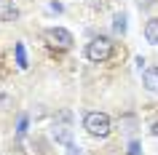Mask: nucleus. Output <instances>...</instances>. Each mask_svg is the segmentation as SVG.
<instances>
[{"mask_svg":"<svg viewBox=\"0 0 158 155\" xmlns=\"http://www.w3.org/2000/svg\"><path fill=\"white\" fill-rule=\"evenodd\" d=\"M83 128L89 131L91 137L105 139L110 131H113V123H110V115H107V112L94 110V112H86V118H83Z\"/></svg>","mask_w":158,"mask_h":155,"instance_id":"1","label":"nucleus"},{"mask_svg":"<svg viewBox=\"0 0 158 155\" xmlns=\"http://www.w3.org/2000/svg\"><path fill=\"white\" fill-rule=\"evenodd\" d=\"M113 51H115L113 40L105 38V35H99V38H91V43L86 46V56L91 59V62H107L113 56Z\"/></svg>","mask_w":158,"mask_h":155,"instance_id":"2","label":"nucleus"},{"mask_svg":"<svg viewBox=\"0 0 158 155\" xmlns=\"http://www.w3.org/2000/svg\"><path fill=\"white\" fill-rule=\"evenodd\" d=\"M46 40H48V46H54V48H73V35L67 32L64 27H51V30H46Z\"/></svg>","mask_w":158,"mask_h":155,"instance_id":"3","label":"nucleus"},{"mask_svg":"<svg viewBox=\"0 0 158 155\" xmlns=\"http://www.w3.org/2000/svg\"><path fill=\"white\" fill-rule=\"evenodd\" d=\"M142 86L153 94H158V67H148L145 72H142Z\"/></svg>","mask_w":158,"mask_h":155,"instance_id":"4","label":"nucleus"},{"mask_svg":"<svg viewBox=\"0 0 158 155\" xmlns=\"http://www.w3.org/2000/svg\"><path fill=\"white\" fill-rule=\"evenodd\" d=\"M19 19V8L14 6V0H0V22H14Z\"/></svg>","mask_w":158,"mask_h":155,"instance_id":"5","label":"nucleus"},{"mask_svg":"<svg viewBox=\"0 0 158 155\" xmlns=\"http://www.w3.org/2000/svg\"><path fill=\"white\" fill-rule=\"evenodd\" d=\"M54 137H56V142H62V145H70V115L67 112H64V123L54 128Z\"/></svg>","mask_w":158,"mask_h":155,"instance_id":"6","label":"nucleus"},{"mask_svg":"<svg viewBox=\"0 0 158 155\" xmlns=\"http://www.w3.org/2000/svg\"><path fill=\"white\" fill-rule=\"evenodd\" d=\"M145 38H148V43L158 46V19H150L145 24Z\"/></svg>","mask_w":158,"mask_h":155,"instance_id":"7","label":"nucleus"},{"mask_svg":"<svg viewBox=\"0 0 158 155\" xmlns=\"http://www.w3.org/2000/svg\"><path fill=\"white\" fill-rule=\"evenodd\" d=\"M14 54H16V67H19V70H27V51H24V43H16V46H14Z\"/></svg>","mask_w":158,"mask_h":155,"instance_id":"8","label":"nucleus"},{"mask_svg":"<svg viewBox=\"0 0 158 155\" xmlns=\"http://www.w3.org/2000/svg\"><path fill=\"white\" fill-rule=\"evenodd\" d=\"M115 32H121V35L126 32V14H118L115 16Z\"/></svg>","mask_w":158,"mask_h":155,"instance_id":"9","label":"nucleus"},{"mask_svg":"<svg viewBox=\"0 0 158 155\" xmlns=\"http://www.w3.org/2000/svg\"><path fill=\"white\" fill-rule=\"evenodd\" d=\"M129 155H142V150H139V142H131V145H129Z\"/></svg>","mask_w":158,"mask_h":155,"instance_id":"10","label":"nucleus"},{"mask_svg":"<svg viewBox=\"0 0 158 155\" xmlns=\"http://www.w3.org/2000/svg\"><path fill=\"white\" fill-rule=\"evenodd\" d=\"M27 131V118H22V120H19V134H24Z\"/></svg>","mask_w":158,"mask_h":155,"instance_id":"11","label":"nucleus"},{"mask_svg":"<svg viewBox=\"0 0 158 155\" xmlns=\"http://www.w3.org/2000/svg\"><path fill=\"white\" fill-rule=\"evenodd\" d=\"M67 150H70V153H67V155H81V150H78V147H75V145H67Z\"/></svg>","mask_w":158,"mask_h":155,"instance_id":"12","label":"nucleus"},{"mask_svg":"<svg viewBox=\"0 0 158 155\" xmlns=\"http://www.w3.org/2000/svg\"><path fill=\"white\" fill-rule=\"evenodd\" d=\"M150 134H153V137H158V120L153 123V128H150Z\"/></svg>","mask_w":158,"mask_h":155,"instance_id":"13","label":"nucleus"}]
</instances>
